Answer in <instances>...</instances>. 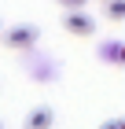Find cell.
<instances>
[{"label": "cell", "instance_id": "obj_1", "mask_svg": "<svg viewBox=\"0 0 125 129\" xmlns=\"http://www.w3.org/2000/svg\"><path fill=\"white\" fill-rule=\"evenodd\" d=\"M0 41H4V48L11 52H29V48H37V41H40V30L33 26V22H15V26H0Z\"/></svg>", "mask_w": 125, "mask_h": 129}, {"label": "cell", "instance_id": "obj_2", "mask_svg": "<svg viewBox=\"0 0 125 129\" xmlns=\"http://www.w3.org/2000/svg\"><path fill=\"white\" fill-rule=\"evenodd\" d=\"M63 30L74 33V37H92V33H96V19H92L85 8H70L66 15H63Z\"/></svg>", "mask_w": 125, "mask_h": 129}, {"label": "cell", "instance_id": "obj_3", "mask_svg": "<svg viewBox=\"0 0 125 129\" xmlns=\"http://www.w3.org/2000/svg\"><path fill=\"white\" fill-rule=\"evenodd\" d=\"M52 122H55L52 107H33L26 114V129H52Z\"/></svg>", "mask_w": 125, "mask_h": 129}, {"label": "cell", "instance_id": "obj_4", "mask_svg": "<svg viewBox=\"0 0 125 129\" xmlns=\"http://www.w3.org/2000/svg\"><path fill=\"white\" fill-rule=\"evenodd\" d=\"M99 59L110 63V67H118V63L125 59V48H121V41H107L103 48H99Z\"/></svg>", "mask_w": 125, "mask_h": 129}, {"label": "cell", "instance_id": "obj_5", "mask_svg": "<svg viewBox=\"0 0 125 129\" xmlns=\"http://www.w3.org/2000/svg\"><path fill=\"white\" fill-rule=\"evenodd\" d=\"M107 11V22H121L125 19V0H99Z\"/></svg>", "mask_w": 125, "mask_h": 129}, {"label": "cell", "instance_id": "obj_6", "mask_svg": "<svg viewBox=\"0 0 125 129\" xmlns=\"http://www.w3.org/2000/svg\"><path fill=\"white\" fill-rule=\"evenodd\" d=\"M55 4H59V8H63V11H70V8H85L88 0H55Z\"/></svg>", "mask_w": 125, "mask_h": 129}, {"label": "cell", "instance_id": "obj_7", "mask_svg": "<svg viewBox=\"0 0 125 129\" xmlns=\"http://www.w3.org/2000/svg\"><path fill=\"white\" fill-rule=\"evenodd\" d=\"M99 129H125V125H121V118H107Z\"/></svg>", "mask_w": 125, "mask_h": 129}, {"label": "cell", "instance_id": "obj_8", "mask_svg": "<svg viewBox=\"0 0 125 129\" xmlns=\"http://www.w3.org/2000/svg\"><path fill=\"white\" fill-rule=\"evenodd\" d=\"M0 129H4V122H0Z\"/></svg>", "mask_w": 125, "mask_h": 129}, {"label": "cell", "instance_id": "obj_9", "mask_svg": "<svg viewBox=\"0 0 125 129\" xmlns=\"http://www.w3.org/2000/svg\"><path fill=\"white\" fill-rule=\"evenodd\" d=\"M0 26H4V22H0Z\"/></svg>", "mask_w": 125, "mask_h": 129}]
</instances>
